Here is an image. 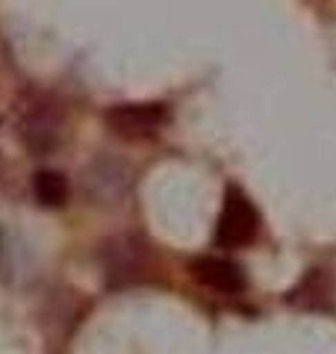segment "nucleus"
I'll use <instances>...</instances> for the list:
<instances>
[{
    "mask_svg": "<svg viewBox=\"0 0 336 354\" xmlns=\"http://www.w3.org/2000/svg\"><path fill=\"white\" fill-rule=\"evenodd\" d=\"M62 106L59 101H53L50 95H30L21 104V118H18V133L21 142L32 153H50L62 139Z\"/></svg>",
    "mask_w": 336,
    "mask_h": 354,
    "instance_id": "f257e3e1",
    "label": "nucleus"
},
{
    "mask_svg": "<svg viewBox=\"0 0 336 354\" xmlns=\"http://www.w3.org/2000/svg\"><path fill=\"white\" fill-rule=\"evenodd\" d=\"M260 234V213L251 204V198L236 186H230L224 195V207L216 225V245L218 248H245Z\"/></svg>",
    "mask_w": 336,
    "mask_h": 354,
    "instance_id": "f03ea898",
    "label": "nucleus"
},
{
    "mask_svg": "<svg viewBox=\"0 0 336 354\" xmlns=\"http://www.w3.org/2000/svg\"><path fill=\"white\" fill-rule=\"evenodd\" d=\"M106 124L121 139H148L168 124L165 104H115L106 109Z\"/></svg>",
    "mask_w": 336,
    "mask_h": 354,
    "instance_id": "7ed1b4c3",
    "label": "nucleus"
},
{
    "mask_svg": "<svg viewBox=\"0 0 336 354\" xmlns=\"http://www.w3.org/2000/svg\"><path fill=\"white\" fill-rule=\"evenodd\" d=\"M144 245L133 236H118L104 248V263H106V278L112 283H130L144 272Z\"/></svg>",
    "mask_w": 336,
    "mask_h": 354,
    "instance_id": "20e7f679",
    "label": "nucleus"
},
{
    "mask_svg": "<svg viewBox=\"0 0 336 354\" xmlns=\"http://www.w3.org/2000/svg\"><path fill=\"white\" fill-rule=\"evenodd\" d=\"M192 278L200 286H207V290H216L224 295H236L245 290L242 266L227 257H198L192 263Z\"/></svg>",
    "mask_w": 336,
    "mask_h": 354,
    "instance_id": "39448f33",
    "label": "nucleus"
},
{
    "mask_svg": "<svg viewBox=\"0 0 336 354\" xmlns=\"http://www.w3.org/2000/svg\"><path fill=\"white\" fill-rule=\"evenodd\" d=\"M32 195L41 207H62L71 195L68 177L56 169H41L36 177H32Z\"/></svg>",
    "mask_w": 336,
    "mask_h": 354,
    "instance_id": "423d86ee",
    "label": "nucleus"
},
{
    "mask_svg": "<svg viewBox=\"0 0 336 354\" xmlns=\"http://www.w3.org/2000/svg\"><path fill=\"white\" fill-rule=\"evenodd\" d=\"M330 295V283H328V274L324 272H310L304 281L298 283V290L292 292V301L301 307H324Z\"/></svg>",
    "mask_w": 336,
    "mask_h": 354,
    "instance_id": "0eeeda50",
    "label": "nucleus"
}]
</instances>
